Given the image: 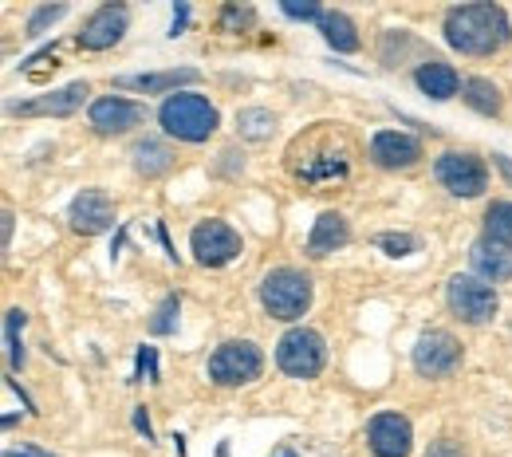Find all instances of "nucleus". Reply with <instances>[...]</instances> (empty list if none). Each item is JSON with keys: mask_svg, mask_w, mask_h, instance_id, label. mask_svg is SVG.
<instances>
[{"mask_svg": "<svg viewBox=\"0 0 512 457\" xmlns=\"http://www.w3.org/2000/svg\"><path fill=\"white\" fill-rule=\"evenodd\" d=\"M272 131H276V115H272V111H264V107H245V111H237V134H241V138L264 142V138H272Z\"/></svg>", "mask_w": 512, "mask_h": 457, "instance_id": "25", "label": "nucleus"}, {"mask_svg": "<svg viewBox=\"0 0 512 457\" xmlns=\"http://www.w3.org/2000/svg\"><path fill=\"white\" fill-rule=\"evenodd\" d=\"M130 158H134V170H138L142 178H162V174L174 170V150H170L166 142H158V138H142V142H134Z\"/></svg>", "mask_w": 512, "mask_h": 457, "instance_id": "21", "label": "nucleus"}, {"mask_svg": "<svg viewBox=\"0 0 512 457\" xmlns=\"http://www.w3.org/2000/svg\"><path fill=\"white\" fill-rule=\"evenodd\" d=\"M485 237L512 245V201H493L485 209Z\"/></svg>", "mask_w": 512, "mask_h": 457, "instance_id": "26", "label": "nucleus"}, {"mask_svg": "<svg viewBox=\"0 0 512 457\" xmlns=\"http://www.w3.org/2000/svg\"><path fill=\"white\" fill-rule=\"evenodd\" d=\"M174 316H178V296H166V300L158 304L154 320H150V331H154V335H170V331H174V324H178Z\"/></svg>", "mask_w": 512, "mask_h": 457, "instance_id": "28", "label": "nucleus"}, {"mask_svg": "<svg viewBox=\"0 0 512 457\" xmlns=\"http://www.w3.org/2000/svg\"><path fill=\"white\" fill-rule=\"evenodd\" d=\"M414 83L422 87V95H430V99H438V103H446V99H453V95L461 91V75H457V67L446 64V60H426V64L418 67Z\"/></svg>", "mask_w": 512, "mask_h": 457, "instance_id": "20", "label": "nucleus"}, {"mask_svg": "<svg viewBox=\"0 0 512 457\" xmlns=\"http://www.w3.org/2000/svg\"><path fill=\"white\" fill-rule=\"evenodd\" d=\"M87 95H91L87 83H67V87L52 91V95H40V99L16 107V115H56V119H64V115H75V111L83 107Z\"/></svg>", "mask_w": 512, "mask_h": 457, "instance_id": "18", "label": "nucleus"}, {"mask_svg": "<svg viewBox=\"0 0 512 457\" xmlns=\"http://www.w3.org/2000/svg\"><path fill=\"white\" fill-rule=\"evenodd\" d=\"M379 249H386L390 257H406V253L418 249V237L414 233H383L379 237Z\"/></svg>", "mask_w": 512, "mask_h": 457, "instance_id": "29", "label": "nucleus"}, {"mask_svg": "<svg viewBox=\"0 0 512 457\" xmlns=\"http://www.w3.org/2000/svg\"><path fill=\"white\" fill-rule=\"evenodd\" d=\"M446 300H449V312L457 320H465V324H489L497 316V308H501L493 284H485L481 276H465V272H457L449 280Z\"/></svg>", "mask_w": 512, "mask_h": 457, "instance_id": "8", "label": "nucleus"}, {"mask_svg": "<svg viewBox=\"0 0 512 457\" xmlns=\"http://www.w3.org/2000/svg\"><path fill=\"white\" fill-rule=\"evenodd\" d=\"M138 375H146L150 383H158V351L154 347H142L138 351Z\"/></svg>", "mask_w": 512, "mask_h": 457, "instance_id": "30", "label": "nucleus"}, {"mask_svg": "<svg viewBox=\"0 0 512 457\" xmlns=\"http://www.w3.org/2000/svg\"><path fill=\"white\" fill-rule=\"evenodd\" d=\"M12 221H16V217H12V213H4V249H8V241H12Z\"/></svg>", "mask_w": 512, "mask_h": 457, "instance_id": "35", "label": "nucleus"}, {"mask_svg": "<svg viewBox=\"0 0 512 457\" xmlns=\"http://www.w3.org/2000/svg\"><path fill=\"white\" fill-rule=\"evenodd\" d=\"M327 363V343L316 327H292L276 343V367L292 379H316Z\"/></svg>", "mask_w": 512, "mask_h": 457, "instance_id": "5", "label": "nucleus"}, {"mask_svg": "<svg viewBox=\"0 0 512 457\" xmlns=\"http://www.w3.org/2000/svg\"><path fill=\"white\" fill-rule=\"evenodd\" d=\"M67 221H71V229L83 233V237L107 233V229L115 225V201L103 194V190H83V194H75V201H71Z\"/></svg>", "mask_w": 512, "mask_h": 457, "instance_id": "15", "label": "nucleus"}, {"mask_svg": "<svg viewBox=\"0 0 512 457\" xmlns=\"http://www.w3.org/2000/svg\"><path fill=\"white\" fill-rule=\"evenodd\" d=\"M268 457H347L343 446L323 442V438H284Z\"/></svg>", "mask_w": 512, "mask_h": 457, "instance_id": "24", "label": "nucleus"}, {"mask_svg": "<svg viewBox=\"0 0 512 457\" xmlns=\"http://www.w3.org/2000/svg\"><path fill=\"white\" fill-rule=\"evenodd\" d=\"M127 28H130L127 4H103V8H95V12L83 20L75 44H79L83 52H107V48H115V44L127 36Z\"/></svg>", "mask_w": 512, "mask_h": 457, "instance_id": "11", "label": "nucleus"}, {"mask_svg": "<svg viewBox=\"0 0 512 457\" xmlns=\"http://www.w3.org/2000/svg\"><path fill=\"white\" fill-rule=\"evenodd\" d=\"M367 446L375 457H410L414 450V426L398 410H379L367 422Z\"/></svg>", "mask_w": 512, "mask_h": 457, "instance_id": "12", "label": "nucleus"}, {"mask_svg": "<svg viewBox=\"0 0 512 457\" xmlns=\"http://www.w3.org/2000/svg\"><path fill=\"white\" fill-rule=\"evenodd\" d=\"M461 99H465L477 115H489V119H497V115H501V107H505L501 87H497L493 79H481V75H473V79H465V83H461Z\"/></svg>", "mask_w": 512, "mask_h": 457, "instance_id": "23", "label": "nucleus"}, {"mask_svg": "<svg viewBox=\"0 0 512 457\" xmlns=\"http://www.w3.org/2000/svg\"><path fill=\"white\" fill-rule=\"evenodd\" d=\"M457 363H461V343L449 331L442 327L422 331V339L414 343V371L422 379H446L457 371Z\"/></svg>", "mask_w": 512, "mask_h": 457, "instance_id": "10", "label": "nucleus"}, {"mask_svg": "<svg viewBox=\"0 0 512 457\" xmlns=\"http://www.w3.org/2000/svg\"><path fill=\"white\" fill-rule=\"evenodd\" d=\"M422 138L406 131H379L371 138V162L379 170H410L422 162Z\"/></svg>", "mask_w": 512, "mask_h": 457, "instance_id": "14", "label": "nucleus"}, {"mask_svg": "<svg viewBox=\"0 0 512 457\" xmlns=\"http://www.w3.org/2000/svg\"><path fill=\"white\" fill-rule=\"evenodd\" d=\"M469 261H473L481 280H493V284L512 280V245H501V241H493V237H481V241L469 249Z\"/></svg>", "mask_w": 512, "mask_h": 457, "instance_id": "16", "label": "nucleus"}, {"mask_svg": "<svg viewBox=\"0 0 512 457\" xmlns=\"http://www.w3.org/2000/svg\"><path fill=\"white\" fill-rule=\"evenodd\" d=\"M182 83H197V71L193 67H174V71H146V75H119V87L130 91H142V95H178Z\"/></svg>", "mask_w": 512, "mask_h": 457, "instance_id": "19", "label": "nucleus"}, {"mask_svg": "<svg viewBox=\"0 0 512 457\" xmlns=\"http://www.w3.org/2000/svg\"><path fill=\"white\" fill-rule=\"evenodd\" d=\"M320 32H323V40H327V48H335L339 56H351V52L363 48L359 28H355V20H351L347 12H323Z\"/></svg>", "mask_w": 512, "mask_h": 457, "instance_id": "22", "label": "nucleus"}, {"mask_svg": "<svg viewBox=\"0 0 512 457\" xmlns=\"http://www.w3.org/2000/svg\"><path fill=\"white\" fill-rule=\"evenodd\" d=\"M209 379L217 383V387H249L260 379V371H264V355H260V347L249 343V339H229V343H221L213 355H209Z\"/></svg>", "mask_w": 512, "mask_h": 457, "instance_id": "6", "label": "nucleus"}, {"mask_svg": "<svg viewBox=\"0 0 512 457\" xmlns=\"http://www.w3.org/2000/svg\"><path fill=\"white\" fill-rule=\"evenodd\" d=\"M284 170L300 190L312 194L339 190L355 174V142L339 123H312L288 142Z\"/></svg>", "mask_w": 512, "mask_h": 457, "instance_id": "1", "label": "nucleus"}, {"mask_svg": "<svg viewBox=\"0 0 512 457\" xmlns=\"http://www.w3.org/2000/svg\"><path fill=\"white\" fill-rule=\"evenodd\" d=\"M442 32L461 56H497L512 40L509 12L501 4H457L446 12Z\"/></svg>", "mask_w": 512, "mask_h": 457, "instance_id": "2", "label": "nucleus"}, {"mask_svg": "<svg viewBox=\"0 0 512 457\" xmlns=\"http://www.w3.org/2000/svg\"><path fill=\"white\" fill-rule=\"evenodd\" d=\"M493 162H497V170L509 178V186H512V158H505V154H493Z\"/></svg>", "mask_w": 512, "mask_h": 457, "instance_id": "34", "label": "nucleus"}, {"mask_svg": "<svg viewBox=\"0 0 512 457\" xmlns=\"http://www.w3.org/2000/svg\"><path fill=\"white\" fill-rule=\"evenodd\" d=\"M260 308L280 320V324H296L304 320V312L312 308V276L304 268L280 264L272 272H264L260 280Z\"/></svg>", "mask_w": 512, "mask_h": 457, "instance_id": "3", "label": "nucleus"}, {"mask_svg": "<svg viewBox=\"0 0 512 457\" xmlns=\"http://www.w3.org/2000/svg\"><path fill=\"white\" fill-rule=\"evenodd\" d=\"M64 12H67V4H44V8H36V12H32V20H28V32H24V36H32V40H36V36H44V28H48V24H56Z\"/></svg>", "mask_w": 512, "mask_h": 457, "instance_id": "27", "label": "nucleus"}, {"mask_svg": "<svg viewBox=\"0 0 512 457\" xmlns=\"http://www.w3.org/2000/svg\"><path fill=\"white\" fill-rule=\"evenodd\" d=\"M292 20H323V12L316 8V4H280Z\"/></svg>", "mask_w": 512, "mask_h": 457, "instance_id": "32", "label": "nucleus"}, {"mask_svg": "<svg viewBox=\"0 0 512 457\" xmlns=\"http://www.w3.org/2000/svg\"><path fill=\"white\" fill-rule=\"evenodd\" d=\"M142 119H146V107L134 99H123V95H103L87 107V123L95 134H127Z\"/></svg>", "mask_w": 512, "mask_h": 457, "instance_id": "13", "label": "nucleus"}, {"mask_svg": "<svg viewBox=\"0 0 512 457\" xmlns=\"http://www.w3.org/2000/svg\"><path fill=\"white\" fill-rule=\"evenodd\" d=\"M134 430H138L146 442H154V426H150V418H146V406H134Z\"/></svg>", "mask_w": 512, "mask_h": 457, "instance_id": "33", "label": "nucleus"}, {"mask_svg": "<svg viewBox=\"0 0 512 457\" xmlns=\"http://www.w3.org/2000/svg\"><path fill=\"white\" fill-rule=\"evenodd\" d=\"M434 178L453 197H481L489 190V170L473 150H446L434 162Z\"/></svg>", "mask_w": 512, "mask_h": 457, "instance_id": "7", "label": "nucleus"}, {"mask_svg": "<svg viewBox=\"0 0 512 457\" xmlns=\"http://www.w3.org/2000/svg\"><path fill=\"white\" fill-rule=\"evenodd\" d=\"M426 457H465V450H461L453 438H438V442H430Z\"/></svg>", "mask_w": 512, "mask_h": 457, "instance_id": "31", "label": "nucleus"}, {"mask_svg": "<svg viewBox=\"0 0 512 457\" xmlns=\"http://www.w3.org/2000/svg\"><path fill=\"white\" fill-rule=\"evenodd\" d=\"M8 457H48L44 450H32V454H8Z\"/></svg>", "mask_w": 512, "mask_h": 457, "instance_id": "36", "label": "nucleus"}, {"mask_svg": "<svg viewBox=\"0 0 512 457\" xmlns=\"http://www.w3.org/2000/svg\"><path fill=\"white\" fill-rule=\"evenodd\" d=\"M190 253L201 268H225L229 261L241 257V233L217 217L197 221L190 229Z\"/></svg>", "mask_w": 512, "mask_h": 457, "instance_id": "9", "label": "nucleus"}, {"mask_svg": "<svg viewBox=\"0 0 512 457\" xmlns=\"http://www.w3.org/2000/svg\"><path fill=\"white\" fill-rule=\"evenodd\" d=\"M351 241V225H347V217L343 213H335V209H327L316 217V225H312V233H308V257H331L335 249H343Z\"/></svg>", "mask_w": 512, "mask_h": 457, "instance_id": "17", "label": "nucleus"}, {"mask_svg": "<svg viewBox=\"0 0 512 457\" xmlns=\"http://www.w3.org/2000/svg\"><path fill=\"white\" fill-rule=\"evenodd\" d=\"M158 123L178 142H209L221 127V115L201 91H178L158 107Z\"/></svg>", "mask_w": 512, "mask_h": 457, "instance_id": "4", "label": "nucleus"}]
</instances>
